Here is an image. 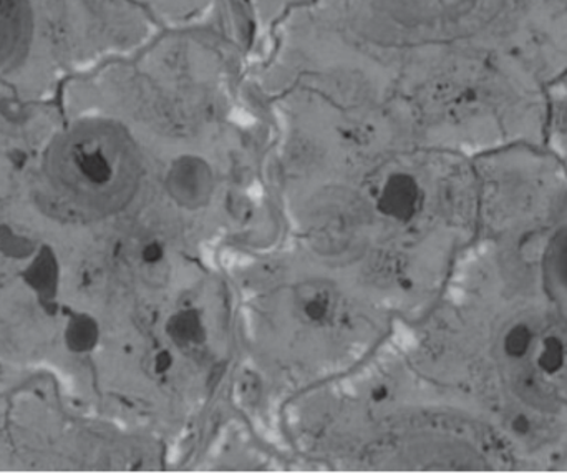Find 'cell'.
I'll use <instances>...</instances> for the list:
<instances>
[{"label":"cell","mask_w":567,"mask_h":473,"mask_svg":"<svg viewBox=\"0 0 567 473\" xmlns=\"http://www.w3.org/2000/svg\"><path fill=\"white\" fill-rule=\"evenodd\" d=\"M35 33L30 0H0V73L19 69L29 59Z\"/></svg>","instance_id":"6da1fadb"},{"label":"cell","mask_w":567,"mask_h":473,"mask_svg":"<svg viewBox=\"0 0 567 473\" xmlns=\"http://www.w3.org/2000/svg\"><path fill=\"white\" fill-rule=\"evenodd\" d=\"M166 192L182 208L196 212L212 202L215 193V173L199 156H182L173 162L166 175Z\"/></svg>","instance_id":"7a4b0ae2"},{"label":"cell","mask_w":567,"mask_h":473,"mask_svg":"<svg viewBox=\"0 0 567 473\" xmlns=\"http://www.w3.org/2000/svg\"><path fill=\"white\" fill-rule=\"evenodd\" d=\"M355 213L346 203H329L322 212L317 213L309 226V241L320 255L336 256L347 251L355 235Z\"/></svg>","instance_id":"3957f363"},{"label":"cell","mask_w":567,"mask_h":473,"mask_svg":"<svg viewBox=\"0 0 567 473\" xmlns=\"http://www.w3.org/2000/svg\"><path fill=\"white\" fill-rule=\"evenodd\" d=\"M339 295L332 282L309 279L293 288L292 306L297 319L309 326H323L336 318Z\"/></svg>","instance_id":"277c9868"},{"label":"cell","mask_w":567,"mask_h":473,"mask_svg":"<svg viewBox=\"0 0 567 473\" xmlns=\"http://www.w3.org/2000/svg\"><path fill=\"white\" fill-rule=\"evenodd\" d=\"M420 199H422V192L416 179L406 173H393L386 178L380 192L377 209L380 215L393 222L409 223L419 212Z\"/></svg>","instance_id":"5b68a950"},{"label":"cell","mask_w":567,"mask_h":473,"mask_svg":"<svg viewBox=\"0 0 567 473\" xmlns=\"http://www.w3.org/2000/svg\"><path fill=\"white\" fill-rule=\"evenodd\" d=\"M166 336L179 349L202 348L208 339L202 312L195 308L182 309L166 321Z\"/></svg>","instance_id":"8992f818"},{"label":"cell","mask_w":567,"mask_h":473,"mask_svg":"<svg viewBox=\"0 0 567 473\" xmlns=\"http://www.w3.org/2000/svg\"><path fill=\"white\" fill-rule=\"evenodd\" d=\"M143 279L150 288H165L169 279V266L166 259L155 263H143Z\"/></svg>","instance_id":"52a82bcc"},{"label":"cell","mask_w":567,"mask_h":473,"mask_svg":"<svg viewBox=\"0 0 567 473\" xmlns=\"http://www.w3.org/2000/svg\"><path fill=\"white\" fill-rule=\"evenodd\" d=\"M165 259V249L159 243H150L145 249H143V263H155Z\"/></svg>","instance_id":"ba28073f"},{"label":"cell","mask_w":567,"mask_h":473,"mask_svg":"<svg viewBox=\"0 0 567 473\" xmlns=\"http://www.w3.org/2000/svg\"><path fill=\"white\" fill-rule=\"evenodd\" d=\"M173 364V356L169 352H162V354L156 358V371L166 372Z\"/></svg>","instance_id":"9c48e42d"}]
</instances>
